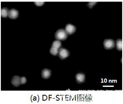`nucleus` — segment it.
Listing matches in <instances>:
<instances>
[{"mask_svg": "<svg viewBox=\"0 0 123 104\" xmlns=\"http://www.w3.org/2000/svg\"><path fill=\"white\" fill-rule=\"evenodd\" d=\"M62 46V43L59 40H57L54 41L52 44V47L58 49L60 48Z\"/></svg>", "mask_w": 123, "mask_h": 104, "instance_id": "11", "label": "nucleus"}, {"mask_svg": "<svg viewBox=\"0 0 123 104\" xmlns=\"http://www.w3.org/2000/svg\"><path fill=\"white\" fill-rule=\"evenodd\" d=\"M21 77L19 76H14L12 79L11 83L15 87H18L21 84Z\"/></svg>", "mask_w": 123, "mask_h": 104, "instance_id": "5", "label": "nucleus"}, {"mask_svg": "<svg viewBox=\"0 0 123 104\" xmlns=\"http://www.w3.org/2000/svg\"><path fill=\"white\" fill-rule=\"evenodd\" d=\"M58 55L61 59H65L69 55V53L67 49L62 48L58 51Z\"/></svg>", "mask_w": 123, "mask_h": 104, "instance_id": "3", "label": "nucleus"}, {"mask_svg": "<svg viewBox=\"0 0 123 104\" xmlns=\"http://www.w3.org/2000/svg\"><path fill=\"white\" fill-rule=\"evenodd\" d=\"M34 3L37 6H40L44 4V2H34Z\"/></svg>", "mask_w": 123, "mask_h": 104, "instance_id": "14", "label": "nucleus"}, {"mask_svg": "<svg viewBox=\"0 0 123 104\" xmlns=\"http://www.w3.org/2000/svg\"><path fill=\"white\" fill-rule=\"evenodd\" d=\"M96 2H89L88 3V5L90 7V8H92L93 6V5H94Z\"/></svg>", "mask_w": 123, "mask_h": 104, "instance_id": "15", "label": "nucleus"}, {"mask_svg": "<svg viewBox=\"0 0 123 104\" xmlns=\"http://www.w3.org/2000/svg\"><path fill=\"white\" fill-rule=\"evenodd\" d=\"M27 80L26 79L25 77H21V84H24L26 82Z\"/></svg>", "mask_w": 123, "mask_h": 104, "instance_id": "13", "label": "nucleus"}, {"mask_svg": "<svg viewBox=\"0 0 123 104\" xmlns=\"http://www.w3.org/2000/svg\"><path fill=\"white\" fill-rule=\"evenodd\" d=\"M76 28L71 24H67L65 28V31L68 34H71L76 32Z\"/></svg>", "mask_w": 123, "mask_h": 104, "instance_id": "4", "label": "nucleus"}, {"mask_svg": "<svg viewBox=\"0 0 123 104\" xmlns=\"http://www.w3.org/2000/svg\"><path fill=\"white\" fill-rule=\"evenodd\" d=\"M76 79L78 83H81L85 81V76L82 73H78L76 75Z\"/></svg>", "mask_w": 123, "mask_h": 104, "instance_id": "7", "label": "nucleus"}, {"mask_svg": "<svg viewBox=\"0 0 123 104\" xmlns=\"http://www.w3.org/2000/svg\"><path fill=\"white\" fill-rule=\"evenodd\" d=\"M9 11L8 8H2L0 11V15L2 17H7L8 16V13Z\"/></svg>", "mask_w": 123, "mask_h": 104, "instance_id": "9", "label": "nucleus"}, {"mask_svg": "<svg viewBox=\"0 0 123 104\" xmlns=\"http://www.w3.org/2000/svg\"><path fill=\"white\" fill-rule=\"evenodd\" d=\"M18 16V12L15 9H12L10 10L8 13V16L11 19H15Z\"/></svg>", "mask_w": 123, "mask_h": 104, "instance_id": "6", "label": "nucleus"}, {"mask_svg": "<svg viewBox=\"0 0 123 104\" xmlns=\"http://www.w3.org/2000/svg\"><path fill=\"white\" fill-rule=\"evenodd\" d=\"M116 47L118 50L122 51L123 49V43L121 39L117 40L116 41Z\"/></svg>", "mask_w": 123, "mask_h": 104, "instance_id": "10", "label": "nucleus"}, {"mask_svg": "<svg viewBox=\"0 0 123 104\" xmlns=\"http://www.w3.org/2000/svg\"><path fill=\"white\" fill-rule=\"evenodd\" d=\"M41 75L44 79H48L50 77L51 75V71L50 69H45L42 71Z\"/></svg>", "mask_w": 123, "mask_h": 104, "instance_id": "8", "label": "nucleus"}, {"mask_svg": "<svg viewBox=\"0 0 123 104\" xmlns=\"http://www.w3.org/2000/svg\"><path fill=\"white\" fill-rule=\"evenodd\" d=\"M104 45L105 49H113L115 46V43L114 40L111 39H107L104 40Z\"/></svg>", "mask_w": 123, "mask_h": 104, "instance_id": "2", "label": "nucleus"}, {"mask_svg": "<svg viewBox=\"0 0 123 104\" xmlns=\"http://www.w3.org/2000/svg\"><path fill=\"white\" fill-rule=\"evenodd\" d=\"M68 36V34L66 33L65 30L60 29L58 30L55 33V37L58 40H65Z\"/></svg>", "mask_w": 123, "mask_h": 104, "instance_id": "1", "label": "nucleus"}, {"mask_svg": "<svg viewBox=\"0 0 123 104\" xmlns=\"http://www.w3.org/2000/svg\"><path fill=\"white\" fill-rule=\"evenodd\" d=\"M58 51H58V49L54 47H52L50 49V52L51 54H52V55L55 56L57 54H58Z\"/></svg>", "mask_w": 123, "mask_h": 104, "instance_id": "12", "label": "nucleus"}]
</instances>
